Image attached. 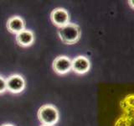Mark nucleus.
<instances>
[{
	"label": "nucleus",
	"mask_w": 134,
	"mask_h": 126,
	"mask_svg": "<svg viewBox=\"0 0 134 126\" xmlns=\"http://www.w3.org/2000/svg\"><path fill=\"white\" fill-rule=\"evenodd\" d=\"M7 91V86H6V79L3 76L0 75V94L3 93L4 92Z\"/></svg>",
	"instance_id": "obj_9"
},
{
	"label": "nucleus",
	"mask_w": 134,
	"mask_h": 126,
	"mask_svg": "<svg viewBox=\"0 0 134 126\" xmlns=\"http://www.w3.org/2000/svg\"><path fill=\"white\" fill-rule=\"evenodd\" d=\"M58 35L63 43L72 45L76 43L81 37V29L74 23H68L65 26L59 28Z\"/></svg>",
	"instance_id": "obj_1"
},
{
	"label": "nucleus",
	"mask_w": 134,
	"mask_h": 126,
	"mask_svg": "<svg viewBox=\"0 0 134 126\" xmlns=\"http://www.w3.org/2000/svg\"><path fill=\"white\" fill-rule=\"evenodd\" d=\"M58 109L51 104H44L38 111V119L43 124L54 125L59 120Z\"/></svg>",
	"instance_id": "obj_2"
},
{
	"label": "nucleus",
	"mask_w": 134,
	"mask_h": 126,
	"mask_svg": "<svg viewBox=\"0 0 134 126\" xmlns=\"http://www.w3.org/2000/svg\"><path fill=\"white\" fill-rule=\"evenodd\" d=\"M50 19L53 24L59 28L65 26V24L70 23L69 13L62 8H54L50 14Z\"/></svg>",
	"instance_id": "obj_4"
},
{
	"label": "nucleus",
	"mask_w": 134,
	"mask_h": 126,
	"mask_svg": "<svg viewBox=\"0 0 134 126\" xmlns=\"http://www.w3.org/2000/svg\"><path fill=\"white\" fill-rule=\"evenodd\" d=\"M53 69L60 75L68 73L71 71V60L65 56H57L53 61Z\"/></svg>",
	"instance_id": "obj_5"
},
{
	"label": "nucleus",
	"mask_w": 134,
	"mask_h": 126,
	"mask_svg": "<svg viewBox=\"0 0 134 126\" xmlns=\"http://www.w3.org/2000/svg\"><path fill=\"white\" fill-rule=\"evenodd\" d=\"M40 126H54V125H46V124H42Z\"/></svg>",
	"instance_id": "obj_11"
},
{
	"label": "nucleus",
	"mask_w": 134,
	"mask_h": 126,
	"mask_svg": "<svg viewBox=\"0 0 134 126\" xmlns=\"http://www.w3.org/2000/svg\"><path fill=\"white\" fill-rule=\"evenodd\" d=\"M91 63L89 59L84 56H79L71 61V70L77 74L86 73L90 70Z\"/></svg>",
	"instance_id": "obj_6"
},
{
	"label": "nucleus",
	"mask_w": 134,
	"mask_h": 126,
	"mask_svg": "<svg viewBox=\"0 0 134 126\" xmlns=\"http://www.w3.org/2000/svg\"><path fill=\"white\" fill-rule=\"evenodd\" d=\"M7 90L12 93H19L25 88V81L21 75L14 74L6 79Z\"/></svg>",
	"instance_id": "obj_3"
},
{
	"label": "nucleus",
	"mask_w": 134,
	"mask_h": 126,
	"mask_svg": "<svg viewBox=\"0 0 134 126\" xmlns=\"http://www.w3.org/2000/svg\"><path fill=\"white\" fill-rule=\"evenodd\" d=\"M7 28L10 33L17 35L25 29V22L19 16H13L7 21Z\"/></svg>",
	"instance_id": "obj_7"
},
{
	"label": "nucleus",
	"mask_w": 134,
	"mask_h": 126,
	"mask_svg": "<svg viewBox=\"0 0 134 126\" xmlns=\"http://www.w3.org/2000/svg\"><path fill=\"white\" fill-rule=\"evenodd\" d=\"M16 41L22 47H28L34 43L35 35L31 30L25 29L16 35Z\"/></svg>",
	"instance_id": "obj_8"
},
{
	"label": "nucleus",
	"mask_w": 134,
	"mask_h": 126,
	"mask_svg": "<svg viewBox=\"0 0 134 126\" xmlns=\"http://www.w3.org/2000/svg\"><path fill=\"white\" fill-rule=\"evenodd\" d=\"M1 126H14V125L11 124H2Z\"/></svg>",
	"instance_id": "obj_10"
}]
</instances>
